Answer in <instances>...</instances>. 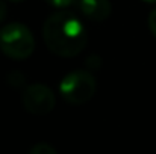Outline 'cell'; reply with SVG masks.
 <instances>
[{
	"instance_id": "7a4b0ae2",
	"label": "cell",
	"mask_w": 156,
	"mask_h": 154,
	"mask_svg": "<svg viewBox=\"0 0 156 154\" xmlns=\"http://www.w3.org/2000/svg\"><path fill=\"white\" fill-rule=\"evenodd\" d=\"M0 50L9 59L24 60L35 50V38L23 23H9L0 29Z\"/></svg>"
},
{
	"instance_id": "30bf717a",
	"label": "cell",
	"mask_w": 156,
	"mask_h": 154,
	"mask_svg": "<svg viewBox=\"0 0 156 154\" xmlns=\"http://www.w3.org/2000/svg\"><path fill=\"white\" fill-rule=\"evenodd\" d=\"M147 23H149V29H150V32L153 33V36L156 38V8L149 14V20H147Z\"/></svg>"
},
{
	"instance_id": "5b68a950",
	"label": "cell",
	"mask_w": 156,
	"mask_h": 154,
	"mask_svg": "<svg viewBox=\"0 0 156 154\" xmlns=\"http://www.w3.org/2000/svg\"><path fill=\"white\" fill-rule=\"evenodd\" d=\"M77 5L80 12L91 21H105L112 12L109 0H79Z\"/></svg>"
},
{
	"instance_id": "7c38bea8",
	"label": "cell",
	"mask_w": 156,
	"mask_h": 154,
	"mask_svg": "<svg viewBox=\"0 0 156 154\" xmlns=\"http://www.w3.org/2000/svg\"><path fill=\"white\" fill-rule=\"evenodd\" d=\"M143 2H146V3H150V5H155L156 0H143Z\"/></svg>"
},
{
	"instance_id": "8992f818",
	"label": "cell",
	"mask_w": 156,
	"mask_h": 154,
	"mask_svg": "<svg viewBox=\"0 0 156 154\" xmlns=\"http://www.w3.org/2000/svg\"><path fill=\"white\" fill-rule=\"evenodd\" d=\"M30 154H58V151H56V148H53L50 144L40 142V144H37V145L32 147Z\"/></svg>"
},
{
	"instance_id": "4fadbf2b",
	"label": "cell",
	"mask_w": 156,
	"mask_h": 154,
	"mask_svg": "<svg viewBox=\"0 0 156 154\" xmlns=\"http://www.w3.org/2000/svg\"><path fill=\"white\" fill-rule=\"evenodd\" d=\"M11 2H23V0H11Z\"/></svg>"
},
{
	"instance_id": "52a82bcc",
	"label": "cell",
	"mask_w": 156,
	"mask_h": 154,
	"mask_svg": "<svg viewBox=\"0 0 156 154\" xmlns=\"http://www.w3.org/2000/svg\"><path fill=\"white\" fill-rule=\"evenodd\" d=\"M44 2L53 8H56V9H65V8L71 6L76 0H44Z\"/></svg>"
},
{
	"instance_id": "8fae6325",
	"label": "cell",
	"mask_w": 156,
	"mask_h": 154,
	"mask_svg": "<svg viewBox=\"0 0 156 154\" xmlns=\"http://www.w3.org/2000/svg\"><path fill=\"white\" fill-rule=\"evenodd\" d=\"M6 14H8V8H6V3L3 0H0V23L5 21L6 18Z\"/></svg>"
},
{
	"instance_id": "6da1fadb",
	"label": "cell",
	"mask_w": 156,
	"mask_h": 154,
	"mask_svg": "<svg viewBox=\"0 0 156 154\" xmlns=\"http://www.w3.org/2000/svg\"><path fill=\"white\" fill-rule=\"evenodd\" d=\"M43 39L56 56L73 57L85 49L88 35L79 17L70 11H58L44 21Z\"/></svg>"
},
{
	"instance_id": "3957f363",
	"label": "cell",
	"mask_w": 156,
	"mask_h": 154,
	"mask_svg": "<svg viewBox=\"0 0 156 154\" xmlns=\"http://www.w3.org/2000/svg\"><path fill=\"white\" fill-rule=\"evenodd\" d=\"M97 89L94 76L87 70H76L68 73L59 83L62 98L73 106H80L90 101Z\"/></svg>"
},
{
	"instance_id": "9c48e42d",
	"label": "cell",
	"mask_w": 156,
	"mask_h": 154,
	"mask_svg": "<svg viewBox=\"0 0 156 154\" xmlns=\"http://www.w3.org/2000/svg\"><path fill=\"white\" fill-rule=\"evenodd\" d=\"M85 63H87V67H88L90 70H99V67H100V56L91 54V56L85 60Z\"/></svg>"
},
{
	"instance_id": "ba28073f",
	"label": "cell",
	"mask_w": 156,
	"mask_h": 154,
	"mask_svg": "<svg viewBox=\"0 0 156 154\" xmlns=\"http://www.w3.org/2000/svg\"><path fill=\"white\" fill-rule=\"evenodd\" d=\"M8 82H9V85H14V86H20V85H23L24 83V76L21 74V73H11L9 76H8Z\"/></svg>"
},
{
	"instance_id": "277c9868",
	"label": "cell",
	"mask_w": 156,
	"mask_h": 154,
	"mask_svg": "<svg viewBox=\"0 0 156 154\" xmlns=\"http://www.w3.org/2000/svg\"><path fill=\"white\" fill-rule=\"evenodd\" d=\"M23 107L32 115H47L55 109V95L52 89L43 83H32L23 92Z\"/></svg>"
}]
</instances>
